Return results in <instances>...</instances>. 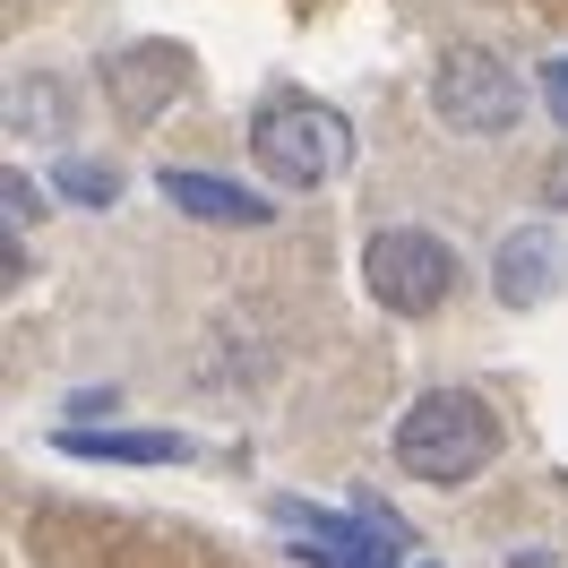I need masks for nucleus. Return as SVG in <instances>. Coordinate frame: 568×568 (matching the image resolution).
Returning a JSON list of instances; mask_svg holds the SVG:
<instances>
[{
  "label": "nucleus",
  "mask_w": 568,
  "mask_h": 568,
  "mask_svg": "<svg viewBox=\"0 0 568 568\" xmlns=\"http://www.w3.org/2000/svg\"><path fill=\"white\" fill-rule=\"evenodd\" d=\"M499 457V414L474 388H423L396 414V465L430 491H465Z\"/></svg>",
  "instance_id": "f257e3e1"
},
{
  "label": "nucleus",
  "mask_w": 568,
  "mask_h": 568,
  "mask_svg": "<svg viewBox=\"0 0 568 568\" xmlns=\"http://www.w3.org/2000/svg\"><path fill=\"white\" fill-rule=\"evenodd\" d=\"M250 155L276 190H327V181L354 164V121L302 87H267L250 112Z\"/></svg>",
  "instance_id": "f03ea898"
},
{
  "label": "nucleus",
  "mask_w": 568,
  "mask_h": 568,
  "mask_svg": "<svg viewBox=\"0 0 568 568\" xmlns=\"http://www.w3.org/2000/svg\"><path fill=\"white\" fill-rule=\"evenodd\" d=\"M457 250L423 233V224H379L371 242H362V293L388 311V320H430V311H448V293H457Z\"/></svg>",
  "instance_id": "7ed1b4c3"
},
{
  "label": "nucleus",
  "mask_w": 568,
  "mask_h": 568,
  "mask_svg": "<svg viewBox=\"0 0 568 568\" xmlns=\"http://www.w3.org/2000/svg\"><path fill=\"white\" fill-rule=\"evenodd\" d=\"M430 112L448 130H465V139H499V130L526 121V78L499 52H483V43H448L439 70H430Z\"/></svg>",
  "instance_id": "20e7f679"
},
{
  "label": "nucleus",
  "mask_w": 568,
  "mask_h": 568,
  "mask_svg": "<svg viewBox=\"0 0 568 568\" xmlns=\"http://www.w3.org/2000/svg\"><path fill=\"white\" fill-rule=\"evenodd\" d=\"M491 293H499V311H542V302H560L568 293V233L560 224H517V233H499Z\"/></svg>",
  "instance_id": "39448f33"
},
{
  "label": "nucleus",
  "mask_w": 568,
  "mask_h": 568,
  "mask_svg": "<svg viewBox=\"0 0 568 568\" xmlns=\"http://www.w3.org/2000/svg\"><path fill=\"white\" fill-rule=\"evenodd\" d=\"M181 87H190V52H181V43H130V52L104 61V95H112V112H121L130 130H146Z\"/></svg>",
  "instance_id": "423d86ee"
},
{
  "label": "nucleus",
  "mask_w": 568,
  "mask_h": 568,
  "mask_svg": "<svg viewBox=\"0 0 568 568\" xmlns=\"http://www.w3.org/2000/svg\"><path fill=\"white\" fill-rule=\"evenodd\" d=\"M155 190H164V207L199 215V224H242V233H258V224H276V199H258V190H242V181H215V173H155Z\"/></svg>",
  "instance_id": "0eeeda50"
},
{
  "label": "nucleus",
  "mask_w": 568,
  "mask_h": 568,
  "mask_svg": "<svg viewBox=\"0 0 568 568\" xmlns=\"http://www.w3.org/2000/svg\"><path fill=\"white\" fill-rule=\"evenodd\" d=\"M61 448L70 457H112V465H181L190 457V439H173V430H61Z\"/></svg>",
  "instance_id": "6e6552de"
},
{
  "label": "nucleus",
  "mask_w": 568,
  "mask_h": 568,
  "mask_svg": "<svg viewBox=\"0 0 568 568\" xmlns=\"http://www.w3.org/2000/svg\"><path fill=\"white\" fill-rule=\"evenodd\" d=\"M52 181H61V199H78V207H112V199H121V173H112V164H87V155H70Z\"/></svg>",
  "instance_id": "1a4fd4ad"
},
{
  "label": "nucleus",
  "mask_w": 568,
  "mask_h": 568,
  "mask_svg": "<svg viewBox=\"0 0 568 568\" xmlns=\"http://www.w3.org/2000/svg\"><path fill=\"white\" fill-rule=\"evenodd\" d=\"M27 121H43V130L61 139V95H52L43 78H18V87H9V130H27Z\"/></svg>",
  "instance_id": "9d476101"
},
{
  "label": "nucleus",
  "mask_w": 568,
  "mask_h": 568,
  "mask_svg": "<svg viewBox=\"0 0 568 568\" xmlns=\"http://www.w3.org/2000/svg\"><path fill=\"white\" fill-rule=\"evenodd\" d=\"M542 104H551V121L568 130V52H551V61H542Z\"/></svg>",
  "instance_id": "9b49d317"
},
{
  "label": "nucleus",
  "mask_w": 568,
  "mask_h": 568,
  "mask_svg": "<svg viewBox=\"0 0 568 568\" xmlns=\"http://www.w3.org/2000/svg\"><path fill=\"white\" fill-rule=\"evenodd\" d=\"M0 199H9V224H27V215H43V190H36L27 173H9V181H0Z\"/></svg>",
  "instance_id": "f8f14e48"
},
{
  "label": "nucleus",
  "mask_w": 568,
  "mask_h": 568,
  "mask_svg": "<svg viewBox=\"0 0 568 568\" xmlns=\"http://www.w3.org/2000/svg\"><path fill=\"white\" fill-rule=\"evenodd\" d=\"M542 207H568V155H551V173H542Z\"/></svg>",
  "instance_id": "ddd939ff"
}]
</instances>
